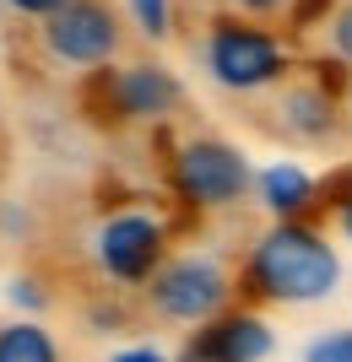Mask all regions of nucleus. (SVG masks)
Masks as SVG:
<instances>
[{
    "label": "nucleus",
    "instance_id": "11",
    "mask_svg": "<svg viewBox=\"0 0 352 362\" xmlns=\"http://www.w3.org/2000/svg\"><path fill=\"white\" fill-rule=\"evenodd\" d=\"M0 362H65V357L44 325L11 319V325H0Z\"/></svg>",
    "mask_w": 352,
    "mask_h": 362
},
{
    "label": "nucleus",
    "instance_id": "18",
    "mask_svg": "<svg viewBox=\"0 0 352 362\" xmlns=\"http://www.w3.org/2000/svg\"><path fill=\"white\" fill-rule=\"evenodd\" d=\"M108 362H163L152 346H130V351H120V357H108Z\"/></svg>",
    "mask_w": 352,
    "mask_h": 362
},
{
    "label": "nucleus",
    "instance_id": "14",
    "mask_svg": "<svg viewBox=\"0 0 352 362\" xmlns=\"http://www.w3.org/2000/svg\"><path fill=\"white\" fill-rule=\"evenodd\" d=\"M217 11H239V16H255V22H298L304 0H217Z\"/></svg>",
    "mask_w": 352,
    "mask_h": 362
},
{
    "label": "nucleus",
    "instance_id": "16",
    "mask_svg": "<svg viewBox=\"0 0 352 362\" xmlns=\"http://www.w3.org/2000/svg\"><path fill=\"white\" fill-rule=\"evenodd\" d=\"M6 6H11L16 16H49L55 6H60V0H6Z\"/></svg>",
    "mask_w": 352,
    "mask_h": 362
},
{
    "label": "nucleus",
    "instance_id": "17",
    "mask_svg": "<svg viewBox=\"0 0 352 362\" xmlns=\"http://www.w3.org/2000/svg\"><path fill=\"white\" fill-rule=\"evenodd\" d=\"M174 362H222V357H212V351L200 346V341H190V346H184V351H179Z\"/></svg>",
    "mask_w": 352,
    "mask_h": 362
},
{
    "label": "nucleus",
    "instance_id": "15",
    "mask_svg": "<svg viewBox=\"0 0 352 362\" xmlns=\"http://www.w3.org/2000/svg\"><path fill=\"white\" fill-rule=\"evenodd\" d=\"M309 362H352V330L314 341V346H309Z\"/></svg>",
    "mask_w": 352,
    "mask_h": 362
},
{
    "label": "nucleus",
    "instance_id": "6",
    "mask_svg": "<svg viewBox=\"0 0 352 362\" xmlns=\"http://www.w3.org/2000/svg\"><path fill=\"white\" fill-rule=\"evenodd\" d=\"M255 98H261L255 103V124L276 141L320 146V141H336V130H341V103L347 98H336V87L314 65H293L282 81H271Z\"/></svg>",
    "mask_w": 352,
    "mask_h": 362
},
{
    "label": "nucleus",
    "instance_id": "3",
    "mask_svg": "<svg viewBox=\"0 0 352 362\" xmlns=\"http://www.w3.org/2000/svg\"><path fill=\"white\" fill-rule=\"evenodd\" d=\"M87 108L98 119L120 124H169L184 108V81L157 60H114L87 76Z\"/></svg>",
    "mask_w": 352,
    "mask_h": 362
},
{
    "label": "nucleus",
    "instance_id": "7",
    "mask_svg": "<svg viewBox=\"0 0 352 362\" xmlns=\"http://www.w3.org/2000/svg\"><path fill=\"white\" fill-rule=\"evenodd\" d=\"M249 163L222 136H179L169 146V189L190 211H233L249 200Z\"/></svg>",
    "mask_w": 352,
    "mask_h": 362
},
{
    "label": "nucleus",
    "instance_id": "10",
    "mask_svg": "<svg viewBox=\"0 0 352 362\" xmlns=\"http://www.w3.org/2000/svg\"><path fill=\"white\" fill-rule=\"evenodd\" d=\"M261 200L271 206L276 216H309L314 206H320V184L309 179L304 168L293 163H276L261 173Z\"/></svg>",
    "mask_w": 352,
    "mask_h": 362
},
{
    "label": "nucleus",
    "instance_id": "2",
    "mask_svg": "<svg viewBox=\"0 0 352 362\" xmlns=\"http://www.w3.org/2000/svg\"><path fill=\"white\" fill-rule=\"evenodd\" d=\"M190 49H195L200 71L222 92H239V98H255V92H266L271 81H282L293 71V49L266 22L239 16V11H212L200 22V33L190 38Z\"/></svg>",
    "mask_w": 352,
    "mask_h": 362
},
{
    "label": "nucleus",
    "instance_id": "5",
    "mask_svg": "<svg viewBox=\"0 0 352 362\" xmlns=\"http://www.w3.org/2000/svg\"><path fill=\"white\" fill-rule=\"evenodd\" d=\"M38 49L49 65L92 76L125 54V16L114 0H60L38 16Z\"/></svg>",
    "mask_w": 352,
    "mask_h": 362
},
{
    "label": "nucleus",
    "instance_id": "4",
    "mask_svg": "<svg viewBox=\"0 0 352 362\" xmlns=\"http://www.w3.org/2000/svg\"><path fill=\"white\" fill-rule=\"evenodd\" d=\"M239 292V271L222 265L212 249H184L169 255L147 281V308L163 325H206L233 303Z\"/></svg>",
    "mask_w": 352,
    "mask_h": 362
},
{
    "label": "nucleus",
    "instance_id": "13",
    "mask_svg": "<svg viewBox=\"0 0 352 362\" xmlns=\"http://www.w3.org/2000/svg\"><path fill=\"white\" fill-rule=\"evenodd\" d=\"M320 206L331 211L336 233L352 243V168H341V173H331V179L320 184Z\"/></svg>",
    "mask_w": 352,
    "mask_h": 362
},
{
    "label": "nucleus",
    "instance_id": "12",
    "mask_svg": "<svg viewBox=\"0 0 352 362\" xmlns=\"http://www.w3.org/2000/svg\"><path fill=\"white\" fill-rule=\"evenodd\" d=\"M320 28H325V33H320V54H325L331 65H347V71H352V0L331 6Z\"/></svg>",
    "mask_w": 352,
    "mask_h": 362
},
{
    "label": "nucleus",
    "instance_id": "19",
    "mask_svg": "<svg viewBox=\"0 0 352 362\" xmlns=\"http://www.w3.org/2000/svg\"><path fill=\"white\" fill-rule=\"evenodd\" d=\"M341 98H347V119H352V76H347V87H341Z\"/></svg>",
    "mask_w": 352,
    "mask_h": 362
},
{
    "label": "nucleus",
    "instance_id": "1",
    "mask_svg": "<svg viewBox=\"0 0 352 362\" xmlns=\"http://www.w3.org/2000/svg\"><path fill=\"white\" fill-rule=\"evenodd\" d=\"M341 276V259L309 216H282L271 233L249 243L239 265V292L249 303H314L331 298Z\"/></svg>",
    "mask_w": 352,
    "mask_h": 362
},
{
    "label": "nucleus",
    "instance_id": "9",
    "mask_svg": "<svg viewBox=\"0 0 352 362\" xmlns=\"http://www.w3.org/2000/svg\"><path fill=\"white\" fill-rule=\"evenodd\" d=\"M195 341L222 362H261L271 351V330L255 308H222L217 319H206L195 330Z\"/></svg>",
    "mask_w": 352,
    "mask_h": 362
},
{
    "label": "nucleus",
    "instance_id": "8",
    "mask_svg": "<svg viewBox=\"0 0 352 362\" xmlns=\"http://www.w3.org/2000/svg\"><path fill=\"white\" fill-rule=\"evenodd\" d=\"M98 271L120 287H147L152 271L169 259V222L147 206H125L98 222Z\"/></svg>",
    "mask_w": 352,
    "mask_h": 362
}]
</instances>
